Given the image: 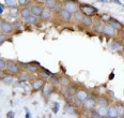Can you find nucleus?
<instances>
[{
  "mask_svg": "<svg viewBox=\"0 0 124 118\" xmlns=\"http://www.w3.org/2000/svg\"><path fill=\"white\" fill-rule=\"evenodd\" d=\"M7 70L9 71L11 74H17L19 72V67L17 66L16 62L10 60V61H8L7 62Z\"/></svg>",
  "mask_w": 124,
  "mask_h": 118,
  "instance_id": "nucleus-1",
  "label": "nucleus"
},
{
  "mask_svg": "<svg viewBox=\"0 0 124 118\" xmlns=\"http://www.w3.org/2000/svg\"><path fill=\"white\" fill-rule=\"evenodd\" d=\"M0 29L4 33H10L13 30V25L6 20H0Z\"/></svg>",
  "mask_w": 124,
  "mask_h": 118,
  "instance_id": "nucleus-2",
  "label": "nucleus"
},
{
  "mask_svg": "<svg viewBox=\"0 0 124 118\" xmlns=\"http://www.w3.org/2000/svg\"><path fill=\"white\" fill-rule=\"evenodd\" d=\"M80 9H81V11L87 15V16L91 15L92 13H94V12H97L96 8H94V7H92V6H88V4H81Z\"/></svg>",
  "mask_w": 124,
  "mask_h": 118,
  "instance_id": "nucleus-3",
  "label": "nucleus"
},
{
  "mask_svg": "<svg viewBox=\"0 0 124 118\" xmlns=\"http://www.w3.org/2000/svg\"><path fill=\"white\" fill-rule=\"evenodd\" d=\"M95 104H96V101L93 98H89V97H88L86 99V101L84 102V107L86 110H91L95 106Z\"/></svg>",
  "mask_w": 124,
  "mask_h": 118,
  "instance_id": "nucleus-4",
  "label": "nucleus"
},
{
  "mask_svg": "<svg viewBox=\"0 0 124 118\" xmlns=\"http://www.w3.org/2000/svg\"><path fill=\"white\" fill-rule=\"evenodd\" d=\"M77 9H78V7H77V4L75 3V2L73 1H69L65 3V10L66 11H69L70 13H73V12H75L76 13L77 12Z\"/></svg>",
  "mask_w": 124,
  "mask_h": 118,
  "instance_id": "nucleus-5",
  "label": "nucleus"
},
{
  "mask_svg": "<svg viewBox=\"0 0 124 118\" xmlns=\"http://www.w3.org/2000/svg\"><path fill=\"white\" fill-rule=\"evenodd\" d=\"M42 12H43V9L40 6H32L30 8V13L32 15H34L35 17H37V16H41Z\"/></svg>",
  "mask_w": 124,
  "mask_h": 118,
  "instance_id": "nucleus-6",
  "label": "nucleus"
},
{
  "mask_svg": "<svg viewBox=\"0 0 124 118\" xmlns=\"http://www.w3.org/2000/svg\"><path fill=\"white\" fill-rule=\"evenodd\" d=\"M87 98H88V92H87V91H85V90H79V91H77V93H76V99H77V101H79V102H85Z\"/></svg>",
  "mask_w": 124,
  "mask_h": 118,
  "instance_id": "nucleus-7",
  "label": "nucleus"
},
{
  "mask_svg": "<svg viewBox=\"0 0 124 118\" xmlns=\"http://www.w3.org/2000/svg\"><path fill=\"white\" fill-rule=\"evenodd\" d=\"M60 16L63 20L69 22V20H71V18H72V13H70L65 9H63V10H61V12H60Z\"/></svg>",
  "mask_w": 124,
  "mask_h": 118,
  "instance_id": "nucleus-8",
  "label": "nucleus"
},
{
  "mask_svg": "<svg viewBox=\"0 0 124 118\" xmlns=\"http://www.w3.org/2000/svg\"><path fill=\"white\" fill-rule=\"evenodd\" d=\"M107 116L109 118H116L118 116V111H117V107L116 106H110L108 109V114Z\"/></svg>",
  "mask_w": 124,
  "mask_h": 118,
  "instance_id": "nucleus-9",
  "label": "nucleus"
},
{
  "mask_svg": "<svg viewBox=\"0 0 124 118\" xmlns=\"http://www.w3.org/2000/svg\"><path fill=\"white\" fill-rule=\"evenodd\" d=\"M0 79L2 82H4V83H10V82H12V76H11V74L2 73V74H0Z\"/></svg>",
  "mask_w": 124,
  "mask_h": 118,
  "instance_id": "nucleus-10",
  "label": "nucleus"
},
{
  "mask_svg": "<svg viewBox=\"0 0 124 118\" xmlns=\"http://www.w3.org/2000/svg\"><path fill=\"white\" fill-rule=\"evenodd\" d=\"M44 85H45V84H44V82L42 81V79H38V81H35L34 83H33L32 87H33L34 90H39V89H41Z\"/></svg>",
  "mask_w": 124,
  "mask_h": 118,
  "instance_id": "nucleus-11",
  "label": "nucleus"
},
{
  "mask_svg": "<svg viewBox=\"0 0 124 118\" xmlns=\"http://www.w3.org/2000/svg\"><path fill=\"white\" fill-rule=\"evenodd\" d=\"M103 32H104L105 34H107V35H113L115 34V29L110 27L109 25H107V26H104Z\"/></svg>",
  "mask_w": 124,
  "mask_h": 118,
  "instance_id": "nucleus-12",
  "label": "nucleus"
},
{
  "mask_svg": "<svg viewBox=\"0 0 124 118\" xmlns=\"http://www.w3.org/2000/svg\"><path fill=\"white\" fill-rule=\"evenodd\" d=\"M96 103L100 105V106H104V107H106L108 105V100L106 99V98H104V97H100L99 99L96 100Z\"/></svg>",
  "mask_w": 124,
  "mask_h": 118,
  "instance_id": "nucleus-13",
  "label": "nucleus"
},
{
  "mask_svg": "<svg viewBox=\"0 0 124 118\" xmlns=\"http://www.w3.org/2000/svg\"><path fill=\"white\" fill-rule=\"evenodd\" d=\"M97 113H99V115L101 117H105V116H107V114H108V110L104 106H101L100 109L97 110Z\"/></svg>",
  "mask_w": 124,
  "mask_h": 118,
  "instance_id": "nucleus-14",
  "label": "nucleus"
},
{
  "mask_svg": "<svg viewBox=\"0 0 124 118\" xmlns=\"http://www.w3.org/2000/svg\"><path fill=\"white\" fill-rule=\"evenodd\" d=\"M82 24L87 27H90L92 25V19L90 16H84V19H82Z\"/></svg>",
  "mask_w": 124,
  "mask_h": 118,
  "instance_id": "nucleus-15",
  "label": "nucleus"
},
{
  "mask_svg": "<svg viewBox=\"0 0 124 118\" xmlns=\"http://www.w3.org/2000/svg\"><path fill=\"white\" fill-rule=\"evenodd\" d=\"M25 19H26V22H27L28 24H35V23H37V17H35L34 15H32V14H30L29 16H27Z\"/></svg>",
  "mask_w": 124,
  "mask_h": 118,
  "instance_id": "nucleus-16",
  "label": "nucleus"
},
{
  "mask_svg": "<svg viewBox=\"0 0 124 118\" xmlns=\"http://www.w3.org/2000/svg\"><path fill=\"white\" fill-rule=\"evenodd\" d=\"M31 13H30V9H28V8H23L22 10H20V15H22L24 18H26L27 16H29Z\"/></svg>",
  "mask_w": 124,
  "mask_h": 118,
  "instance_id": "nucleus-17",
  "label": "nucleus"
},
{
  "mask_svg": "<svg viewBox=\"0 0 124 118\" xmlns=\"http://www.w3.org/2000/svg\"><path fill=\"white\" fill-rule=\"evenodd\" d=\"M45 7L47 9H55L56 1H54V0H47V1H45Z\"/></svg>",
  "mask_w": 124,
  "mask_h": 118,
  "instance_id": "nucleus-18",
  "label": "nucleus"
},
{
  "mask_svg": "<svg viewBox=\"0 0 124 118\" xmlns=\"http://www.w3.org/2000/svg\"><path fill=\"white\" fill-rule=\"evenodd\" d=\"M121 46H122V44H121L120 41H112V42L110 43V47H111L112 50H118Z\"/></svg>",
  "mask_w": 124,
  "mask_h": 118,
  "instance_id": "nucleus-19",
  "label": "nucleus"
},
{
  "mask_svg": "<svg viewBox=\"0 0 124 118\" xmlns=\"http://www.w3.org/2000/svg\"><path fill=\"white\" fill-rule=\"evenodd\" d=\"M29 78H30V75L28 73H20L19 76H18L19 82H26V81H28Z\"/></svg>",
  "mask_w": 124,
  "mask_h": 118,
  "instance_id": "nucleus-20",
  "label": "nucleus"
},
{
  "mask_svg": "<svg viewBox=\"0 0 124 118\" xmlns=\"http://www.w3.org/2000/svg\"><path fill=\"white\" fill-rule=\"evenodd\" d=\"M50 72H49V71H48V70H45V69H42V71H41V72H40V76H41V77H42V78H47L48 77V76H49L50 75Z\"/></svg>",
  "mask_w": 124,
  "mask_h": 118,
  "instance_id": "nucleus-21",
  "label": "nucleus"
},
{
  "mask_svg": "<svg viewBox=\"0 0 124 118\" xmlns=\"http://www.w3.org/2000/svg\"><path fill=\"white\" fill-rule=\"evenodd\" d=\"M68 93H69V96H75V94L77 93V89L75 88V87L73 86H70L69 88H68Z\"/></svg>",
  "mask_w": 124,
  "mask_h": 118,
  "instance_id": "nucleus-22",
  "label": "nucleus"
},
{
  "mask_svg": "<svg viewBox=\"0 0 124 118\" xmlns=\"http://www.w3.org/2000/svg\"><path fill=\"white\" fill-rule=\"evenodd\" d=\"M41 17H42L43 19H48L50 17V12L48 11V10H43L42 14H41Z\"/></svg>",
  "mask_w": 124,
  "mask_h": 118,
  "instance_id": "nucleus-23",
  "label": "nucleus"
},
{
  "mask_svg": "<svg viewBox=\"0 0 124 118\" xmlns=\"http://www.w3.org/2000/svg\"><path fill=\"white\" fill-rule=\"evenodd\" d=\"M51 93V87L49 85H44V96H49V94Z\"/></svg>",
  "mask_w": 124,
  "mask_h": 118,
  "instance_id": "nucleus-24",
  "label": "nucleus"
},
{
  "mask_svg": "<svg viewBox=\"0 0 124 118\" xmlns=\"http://www.w3.org/2000/svg\"><path fill=\"white\" fill-rule=\"evenodd\" d=\"M109 22H110V25H111V26H110V27H111V28H113V29H116V28H119V27H120V23H119L118 22V20H116V19H110L109 20Z\"/></svg>",
  "mask_w": 124,
  "mask_h": 118,
  "instance_id": "nucleus-25",
  "label": "nucleus"
},
{
  "mask_svg": "<svg viewBox=\"0 0 124 118\" xmlns=\"http://www.w3.org/2000/svg\"><path fill=\"white\" fill-rule=\"evenodd\" d=\"M65 112H66V114H69V115H74L75 113V109L73 106H70V105H66L65 106Z\"/></svg>",
  "mask_w": 124,
  "mask_h": 118,
  "instance_id": "nucleus-26",
  "label": "nucleus"
},
{
  "mask_svg": "<svg viewBox=\"0 0 124 118\" xmlns=\"http://www.w3.org/2000/svg\"><path fill=\"white\" fill-rule=\"evenodd\" d=\"M82 19H84L82 14L79 13V12H76V13H75V20H76V22H82Z\"/></svg>",
  "mask_w": 124,
  "mask_h": 118,
  "instance_id": "nucleus-27",
  "label": "nucleus"
},
{
  "mask_svg": "<svg viewBox=\"0 0 124 118\" xmlns=\"http://www.w3.org/2000/svg\"><path fill=\"white\" fill-rule=\"evenodd\" d=\"M4 69H7V62L4 59L0 58V71L4 70Z\"/></svg>",
  "mask_w": 124,
  "mask_h": 118,
  "instance_id": "nucleus-28",
  "label": "nucleus"
},
{
  "mask_svg": "<svg viewBox=\"0 0 124 118\" xmlns=\"http://www.w3.org/2000/svg\"><path fill=\"white\" fill-rule=\"evenodd\" d=\"M96 26H95V30H96L97 32H103V29H104V26H103L101 23H97V24H95Z\"/></svg>",
  "mask_w": 124,
  "mask_h": 118,
  "instance_id": "nucleus-29",
  "label": "nucleus"
},
{
  "mask_svg": "<svg viewBox=\"0 0 124 118\" xmlns=\"http://www.w3.org/2000/svg\"><path fill=\"white\" fill-rule=\"evenodd\" d=\"M61 83H62V85H64V86H69L70 85V81L66 77H62L61 78Z\"/></svg>",
  "mask_w": 124,
  "mask_h": 118,
  "instance_id": "nucleus-30",
  "label": "nucleus"
},
{
  "mask_svg": "<svg viewBox=\"0 0 124 118\" xmlns=\"http://www.w3.org/2000/svg\"><path fill=\"white\" fill-rule=\"evenodd\" d=\"M53 111H54V113H55V114H57V113H58V111H59V103H58V102H55V103H54Z\"/></svg>",
  "mask_w": 124,
  "mask_h": 118,
  "instance_id": "nucleus-31",
  "label": "nucleus"
},
{
  "mask_svg": "<svg viewBox=\"0 0 124 118\" xmlns=\"http://www.w3.org/2000/svg\"><path fill=\"white\" fill-rule=\"evenodd\" d=\"M28 70H29L30 72L34 73V72H37L38 71V68L37 67H34V66H28Z\"/></svg>",
  "mask_w": 124,
  "mask_h": 118,
  "instance_id": "nucleus-32",
  "label": "nucleus"
},
{
  "mask_svg": "<svg viewBox=\"0 0 124 118\" xmlns=\"http://www.w3.org/2000/svg\"><path fill=\"white\" fill-rule=\"evenodd\" d=\"M90 117H91V118H102L99 115V113H97V112H91V114H90Z\"/></svg>",
  "mask_w": 124,
  "mask_h": 118,
  "instance_id": "nucleus-33",
  "label": "nucleus"
},
{
  "mask_svg": "<svg viewBox=\"0 0 124 118\" xmlns=\"http://www.w3.org/2000/svg\"><path fill=\"white\" fill-rule=\"evenodd\" d=\"M6 40H7V35L4 34H2V33H0V44H2L3 42H6Z\"/></svg>",
  "mask_w": 124,
  "mask_h": 118,
  "instance_id": "nucleus-34",
  "label": "nucleus"
},
{
  "mask_svg": "<svg viewBox=\"0 0 124 118\" xmlns=\"http://www.w3.org/2000/svg\"><path fill=\"white\" fill-rule=\"evenodd\" d=\"M6 3L8 4V6L12 7V9L16 8V2H15V1H6Z\"/></svg>",
  "mask_w": 124,
  "mask_h": 118,
  "instance_id": "nucleus-35",
  "label": "nucleus"
},
{
  "mask_svg": "<svg viewBox=\"0 0 124 118\" xmlns=\"http://www.w3.org/2000/svg\"><path fill=\"white\" fill-rule=\"evenodd\" d=\"M101 18H102V20H106V22H107V20H110L111 18H110V16L108 14H103L102 16H101Z\"/></svg>",
  "mask_w": 124,
  "mask_h": 118,
  "instance_id": "nucleus-36",
  "label": "nucleus"
},
{
  "mask_svg": "<svg viewBox=\"0 0 124 118\" xmlns=\"http://www.w3.org/2000/svg\"><path fill=\"white\" fill-rule=\"evenodd\" d=\"M16 8H14V9H12V11L10 12V15H12V17H15L16 16Z\"/></svg>",
  "mask_w": 124,
  "mask_h": 118,
  "instance_id": "nucleus-37",
  "label": "nucleus"
},
{
  "mask_svg": "<svg viewBox=\"0 0 124 118\" xmlns=\"http://www.w3.org/2000/svg\"><path fill=\"white\" fill-rule=\"evenodd\" d=\"M117 111H118V115H123V107L118 106L117 107Z\"/></svg>",
  "mask_w": 124,
  "mask_h": 118,
  "instance_id": "nucleus-38",
  "label": "nucleus"
},
{
  "mask_svg": "<svg viewBox=\"0 0 124 118\" xmlns=\"http://www.w3.org/2000/svg\"><path fill=\"white\" fill-rule=\"evenodd\" d=\"M7 116H8V118H14L15 114H14V112L10 111V112H9V113H8V114H7Z\"/></svg>",
  "mask_w": 124,
  "mask_h": 118,
  "instance_id": "nucleus-39",
  "label": "nucleus"
},
{
  "mask_svg": "<svg viewBox=\"0 0 124 118\" xmlns=\"http://www.w3.org/2000/svg\"><path fill=\"white\" fill-rule=\"evenodd\" d=\"M50 81H51V83L56 84V85H58V84H59V81H58V79H57L56 77H51V78H50Z\"/></svg>",
  "mask_w": 124,
  "mask_h": 118,
  "instance_id": "nucleus-40",
  "label": "nucleus"
},
{
  "mask_svg": "<svg viewBox=\"0 0 124 118\" xmlns=\"http://www.w3.org/2000/svg\"><path fill=\"white\" fill-rule=\"evenodd\" d=\"M26 118H32V117H31V114H30V112L28 111L27 109H26Z\"/></svg>",
  "mask_w": 124,
  "mask_h": 118,
  "instance_id": "nucleus-41",
  "label": "nucleus"
},
{
  "mask_svg": "<svg viewBox=\"0 0 124 118\" xmlns=\"http://www.w3.org/2000/svg\"><path fill=\"white\" fill-rule=\"evenodd\" d=\"M54 10H55V12H61V8L60 7H55V9H54Z\"/></svg>",
  "mask_w": 124,
  "mask_h": 118,
  "instance_id": "nucleus-42",
  "label": "nucleus"
},
{
  "mask_svg": "<svg viewBox=\"0 0 124 118\" xmlns=\"http://www.w3.org/2000/svg\"><path fill=\"white\" fill-rule=\"evenodd\" d=\"M2 12H3V7H2L1 4H0V14H1Z\"/></svg>",
  "mask_w": 124,
  "mask_h": 118,
  "instance_id": "nucleus-43",
  "label": "nucleus"
},
{
  "mask_svg": "<svg viewBox=\"0 0 124 118\" xmlns=\"http://www.w3.org/2000/svg\"><path fill=\"white\" fill-rule=\"evenodd\" d=\"M113 77H115V74L111 73V74H110V76H109V79H112Z\"/></svg>",
  "mask_w": 124,
  "mask_h": 118,
  "instance_id": "nucleus-44",
  "label": "nucleus"
},
{
  "mask_svg": "<svg viewBox=\"0 0 124 118\" xmlns=\"http://www.w3.org/2000/svg\"><path fill=\"white\" fill-rule=\"evenodd\" d=\"M15 26H16V27H18V26H20V23H18V22H16V23H15Z\"/></svg>",
  "mask_w": 124,
  "mask_h": 118,
  "instance_id": "nucleus-45",
  "label": "nucleus"
},
{
  "mask_svg": "<svg viewBox=\"0 0 124 118\" xmlns=\"http://www.w3.org/2000/svg\"><path fill=\"white\" fill-rule=\"evenodd\" d=\"M19 3H20V4H25L26 1H19Z\"/></svg>",
  "mask_w": 124,
  "mask_h": 118,
  "instance_id": "nucleus-46",
  "label": "nucleus"
}]
</instances>
